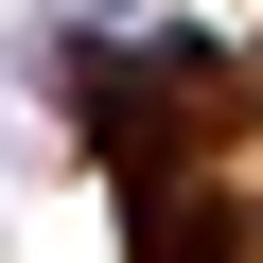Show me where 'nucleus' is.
<instances>
[{"label": "nucleus", "mask_w": 263, "mask_h": 263, "mask_svg": "<svg viewBox=\"0 0 263 263\" xmlns=\"http://www.w3.org/2000/svg\"><path fill=\"white\" fill-rule=\"evenodd\" d=\"M123 228H141V263H228V211H211L193 176H158V193H123Z\"/></svg>", "instance_id": "1"}]
</instances>
